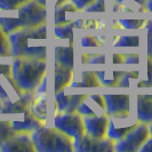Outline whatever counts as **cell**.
I'll return each instance as SVG.
<instances>
[{
	"instance_id": "1f68e13d",
	"label": "cell",
	"mask_w": 152,
	"mask_h": 152,
	"mask_svg": "<svg viewBox=\"0 0 152 152\" xmlns=\"http://www.w3.org/2000/svg\"><path fill=\"white\" fill-rule=\"evenodd\" d=\"M0 57H12L8 34L2 30L1 26H0Z\"/></svg>"
},
{
	"instance_id": "ba28073f",
	"label": "cell",
	"mask_w": 152,
	"mask_h": 152,
	"mask_svg": "<svg viewBox=\"0 0 152 152\" xmlns=\"http://www.w3.org/2000/svg\"><path fill=\"white\" fill-rule=\"evenodd\" d=\"M137 122L138 120L136 115H132L130 112L110 115L107 124V137L115 142L122 138L130 129H133L137 125Z\"/></svg>"
},
{
	"instance_id": "8d00e7d4",
	"label": "cell",
	"mask_w": 152,
	"mask_h": 152,
	"mask_svg": "<svg viewBox=\"0 0 152 152\" xmlns=\"http://www.w3.org/2000/svg\"><path fill=\"white\" fill-rule=\"evenodd\" d=\"M124 56H125L124 64H127V65H137V64H140V54L138 53L126 54Z\"/></svg>"
},
{
	"instance_id": "d4e9b609",
	"label": "cell",
	"mask_w": 152,
	"mask_h": 152,
	"mask_svg": "<svg viewBox=\"0 0 152 152\" xmlns=\"http://www.w3.org/2000/svg\"><path fill=\"white\" fill-rule=\"evenodd\" d=\"M75 23L73 21L68 23H63V24H57L54 28V37L56 39H72L73 38V32H75Z\"/></svg>"
},
{
	"instance_id": "ab89813d",
	"label": "cell",
	"mask_w": 152,
	"mask_h": 152,
	"mask_svg": "<svg viewBox=\"0 0 152 152\" xmlns=\"http://www.w3.org/2000/svg\"><path fill=\"white\" fill-rule=\"evenodd\" d=\"M138 152H152V136H149L140 148Z\"/></svg>"
},
{
	"instance_id": "ac0fdd59",
	"label": "cell",
	"mask_w": 152,
	"mask_h": 152,
	"mask_svg": "<svg viewBox=\"0 0 152 152\" xmlns=\"http://www.w3.org/2000/svg\"><path fill=\"white\" fill-rule=\"evenodd\" d=\"M54 63L64 68L73 69L75 66V53L73 45L56 46L54 49Z\"/></svg>"
},
{
	"instance_id": "7402d4cb",
	"label": "cell",
	"mask_w": 152,
	"mask_h": 152,
	"mask_svg": "<svg viewBox=\"0 0 152 152\" xmlns=\"http://www.w3.org/2000/svg\"><path fill=\"white\" fill-rule=\"evenodd\" d=\"M120 5V12L124 13H145L146 0H115Z\"/></svg>"
},
{
	"instance_id": "5bb4252c",
	"label": "cell",
	"mask_w": 152,
	"mask_h": 152,
	"mask_svg": "<svg viewBox=\"0 0 152 152\" xmlns=\"http://www.w3.org/2000/svg\"><path fill=\"white\" fill-rule=\"evenodd\" d=\"M22 115V119H14V120H10V125H12V128L15 133H32L33 130H36L37 128H39L40 126L45 125V122H42L41 120L37 119L33 114L31 113L28 110H25L24 112L21 113Z\"/></svg>"
},
{
	"instance_id": "4dcf8cb0",
	"label": "cell",
	"mask_w": 152,
	"mask_h": 152,
	"mask_svg": "<svg viewBox=\"0 0 152 152\" xmlns=\"http://www.w3.org/2000/svg\"><path fill=\"white\" fill-rule=\"evenodd\" d=\"M14 134L15 132L12 128L10 120H0V146Z\"/></svg>"
},
{
	"instance_id": "484cf974",
	"label": "cell",
	"mask_w": 152,
	"mask_h": 152,
	"mask_svg": "<svg viewBox=\"0 0 152 152\" xmlns=\"http://www.w3.org/2000/svg\"><path fill=\"white\" fill-rule=\"evenodd\" d=\"M75 28L76 29H88V30H95V29H105L107 28V22L105 21H97V20H84V18H78L73 20Z\"/></svg>"
},
{
	"instance_id": "d6986e66",
	"label": "cell",
	"mask_w": 152,
	"mask_h": 152,
	"mask_svg": "<svg viewBox=\"0 0 152 152\" xmlns=\"http://www.w3.org/2000/svg\"><path fill=\"white\" fill-rule=\"evenodd\" d=\"M102 87L99 84V80L97 76L95 75V71L84 70L80 72V80H73L70 83L69 88L70 89H76V88H99Z\"/></svg>"
},
{
	"instance_id": "b9f144b4",
	"label": "cell",
	"mask_w": 152,
	"mask_h": 152,
	"mask_svg": "<svg viewBox=\"0 0 152 152\" xmlns=\"http://www.w3.org/2000/svg\"><path fill=\"white\" fill-rule=\"evenodd\" d=\"M36 1L39 2L40 5H42V6H47V0H36ZM54 1H55V7H56V6H60L63 2H65L66 0H54Z\"/></svg>"
},
{
	"instance_id": "30bf717a",
	"label": "cell",
	"mask_w": 152,
	"mask_h": 152,
	"mask_svg": "<svg viewBox=\"0 0 152 152\" xmlns=\"http://www.w3.org/2000/svg\"><path fill=\"white\" fill-rule=\"evenodd\" d=\"M103 99L109 117L130 112L129 94H103Z\"/></svg>"
},
{
	"instance_id": "8fae6325",
	"label": "cell",
	"mask_w": 152,
	"mask_h": 152,
	"mask_svg": "<svg viewBox=\"0 0 152 152\" xmlns=\"http://www.w3.org/2000/svg\"><path fill=\"white\" fill-rule=\"evenodd\" d=\"M77 112L83 117L86 115H101L107 114L105 111V103L103 95L101 94H87L85 99L81 101Z\"/></svg>"
},
{
	"instance_id": "d590c367",
	"label": "cell",
	"mask_w": 152,
	"mask_h": 152,
	"mask_svg": "<svg viewBox=\"0 0 152 152\" xmlns=\"http://www.w3.org/2000/svg\"><path fill=\"white\" fill-rule=\"evenodd\" d=\"M107 10L105 0H94L88 7L85 8L84 13H105Z\"/></svg>"
},
{
	"instance_id": "e575fe53",
	"label": "cell",
	"mask_w": 152,
	"mask_h": 152,
	"mask_svg": "<svg viewBox=\"0 0 152 152\" xmlns=\"http://www.w3.org/2000/svg\"><path fill=\"white\" fill-rule=\"evenodd\" d=\"M143 29L146 31V56L152 58V20H146Z\"/></svg>"
},
{
	"instance_id": "d6a6232c",
	"label": "cell",
	"mask_w": 152,
	"mask_h": 152,
	"mask_svg": "<svg viewBox=\"0 0 152 152\" xmlns=\"http://www.w3.org/2000/svg\"><path fill=\"white\" fill-rule=\"evenodd\" d=\"M137 88H150L152 87V58L148 57L146 60V79L138 80L136 84Z\"/></svg>"
},
{
	"instance_id": "52a82bcc",
	"label": "cell",
	"mask_w": 152,
	"mask_h": 152,
	"mask_svg": "<svg viewBox=\"0 0 152 152\" xmlns=\"http://www.w3.org/2000/svg\"><path fill=\"white\" fill-rule=\"evenodd\" d=\"M72 144L75 152H113L114 142L107 137L96 138L84 133L80 136L75 137Z\"/></svg>"
},
{
	"instance_id": "4fadbf2b",
	"label": "cell",
	"mask_w": 152,
	"mask_h": 152,
	"mask_svg": "<svg viewBox=\"0 0 152 152\" xmlns=\"http://www.w3.org/2000/svg\"><path fill=\"white\" fill-rule=\"evenodd\" d=\"M23 93L10 75H0V101L4 103L15 102L22 97Z\"/></svg>"
},
{
	"instance_id": "9a60e30c",
	"label": "cell",
	"mask_w": 152,
	"mask_h": 152,
	"mask_svg": "<svg viewBox=\"0 0 152 152\" xmlns=\"http://www.w3.org/2000/svg\"><path fill=\"white\" fill-rule=\"evenodd\" d=\"M136 118L138 122H144L146 125L152 122V99L148 93L137 94Z\"/></svg>"
},
{
	"instance_id": "f546056e",
	"label": "cell",
	"mask_w": 152,
	"mask_h": 152,
	"mask_svg": "<svg viewBox=\"0 0 152 152\" xmlns=\"http://www.w3.org/2000/svg\"><path fill=\"white\" fill-rule=\"evenodd\" d=\"M105 44V40L103 37L96 36H84L80 39V46L83 48H99Z\"/></svg>"
},
{
	"instance_id": "83f0119b",
	"label": "cell",
	"mask_w": 152,
	"mask_h": 152,
	"mask_svg": "<svg viewBox=\"0 0 152 152\" xmlns=\"http://www.w3.org/2000/svg\"><path fill=\"white\" fill-rule=\"evenodd\" d=\"M140 80V72L137 70L134 71H125L122 73V76L119 79L118 86L119 88H130L132 87V81L136 83Z\"/></svg>"
},
{
	"instance_id": "ee69618b",
	"label": "cell",
	"mask_w": 152,
	"mask_h": 152,
	"mask_svg": "<svg viewBox=\"0 0 152 152\" xmlns=\"http://www.w3.org/2000/svg\"><path fill=\"white\" fill-rule=\"evenodd\" d=\"M148 127H149V133H150V136H152V122L148 125Z\"/></svg>"
},
{
	"instance_id": "7bdbcfd3",
	"label": "cell",
	"mask_w": 152,
	"mask_h": 152,
	"mask_svg": "<svg viewBox=\"0 0 152 152\" xmlns=\"http://www.w3.org/2000/svg\"><path fill=\"white\" fill-rule=\"evenodd\" d=\"M144 7H145V13L152 14V0H146Z\"/></svg>"
},
{
	"instance_id": "5b68a950",
	"label": "cell",
	"mask_w": 152,
	"mask_h": 152,
	"mask_svg": "<svg viewBox=\"0 0 152 152\" xmlns=\"http://www.w3.org/2000/svg\"><path fill=\"white\" fill-rule=\"evenodd\" d=\"M150 136L149 127L144 122H137V125L130 129L125 136L115 141L113 151L115 152H138L140 148Z\"/></svg>"
},
{
	"instance_id": "bcb514c9",
	"label": "cell",
	"mask_w": 152,
	"mask_h": 152,
	"mask_svg": "<svg viewBox=\"0 0 152 152\" xmlns=\"http://www.w3.org/2000/svg\"><path fill=\"white\" fill-rule=\"evenodd\" d=\"M148 89H149V93H148V94H149V96H150V97H151L152 99V87H150V88H148Z\"/></svg>"
},
{
	"instance_id": "7c38bea8",
	"label": "cell",
	"mask_w": 152,
	"mask_h": 152,
	"mask_svg": "<svg viewBox=\"0 0 152 152\" xmlns=\"http://www.w3.org/2000/svg\"><path fill=\"white\" fill-rule=\"evenodd\" d=\"M107 124H109V115L107 114L84 117L85 133L96 138L107 137Z\"/></svg>"
},
{
	"instance_id": "603a6c76",
	"label": "cell",
	"mask_w": 152,
	"mask_h": 152,
	"mask_svg": "<svg viewBox=\"0 0 152 152\" xmlns=\"http://www.w3.org/2000/svg\"><path fill=\"white\" fill-rule=\"evenodd\" d=\"M68 87V86H66ZM66 87L55 93V114L68 112L69 104H70V94H66Z\"/></svg>"
},
{
	"instance_id": "60d3db41",
	"label": "cell",
	"mask_w": 152,
	"mask_h": 152,
	"mask_svg": "<svg viewBox=\"0 0 152 152\" xmlns=\"http://www.w3.org/2000/svg\"><path fill=\"white\" fill-rule=\"evenodd\" d=\"M6 73L12 76V64H1L0 63V75Z\"/></svg>"
},
{
	"instance_id": "4316f807",
	"label": "cell",
	"mask_w": 152,
	"mask_h": 152,
	"mask_svg": "<svg viewBox=\"0 0 152 152\" xmlns=\"http://www.w3.org/2000/svg\"><path fill=\"white\" fill-rule=\"evenodd\" d=\"M107 63V54H83L81 55V64L86 65H103Z\"/></svg>"
},
{
	"instance_id": "ffe728a7",
	"label": "cell",
	"mask_w": 152,
	"mask_h": 152,
	"mask_svg": "<svg viewBox=\"0 0 152 152\" xmlns=\"http://www.w3.org/2000/svg\"><path fill=\"white\" fill-rule=\"evenodd\" d=\"M125 71L120 70H99L95 71V75L97 76V79L99 80V84L102 87H107V88H114L118 86L119 79L122 76Z\"/></svg>"
},
{
	"instance_id": "f1b7e54d",
	"label": "cell",
	"mask_w": 152,
	"mask_h": 152,
	"mask_svg": "<svg viewBox=\"0 0 152 152\" xmlns=\"http://www.w3.org/2000/svg\"><path fill=\"white\" fill-rule=\"evenodd\" d=\"M146 20L141 18V20H133V18H119L117 20V23L119 24L120 29H126V30H138L144 26Z\"/></svg>"
},
{
	"instance_id": "8992f818",
	"label": "cell",
	"mask_w": 152,
	"mask_h": 152,
	"mask_svg": "<svg viewBox=\"0 0 152 152\" xmlns=\"http://www.w3.org/2000/svg\"><path fill=\"white\" fill-rule=\"evenodd\" d=\"M54 127L72 140L85 133L84 117L78 112H62L54 115Z\"/></svg>"
},
{
	"instance_id": "cb8c5ba5",
	"label": "cell",
	"mask_w": 152,
	"mask_h": 152,
	"mask_svg": "<svg viewBox=\"0 0 152 152\" xmlns=\"http://www.w3.org/2000/svg\"><path fill=\"white\" fill-rule=\"evenodd\" d=\"M140 36H119L113 40L112 46L114 48H136L140 47Z\"/></svg>"
},
{
	"instance_id": "44dd1931",
	"label": "cell",
	"mask_w": 152,
	"mask_h": 152,
	"mask_svg": "<svg viewBox=\"0 0 152 152\" xmlns=\"http://www.w3.org/2000/svg\"><path fill=\"white\" fill-rule=\"evenodd\" d=\"M75 13H79V12L73 6V4L71 1H69V0L61 4L60 6H56L55 7V15H54V23H55V25L71 22V20L68 18V14H75Z\"/></svg>"
},
{
	"instance_id": "9c48e42d",
	"label": "cell",
	"mask_w": 152,
	"mask_h": 152,
	"mask_svg": "<svg viewBox=\"0 0 152 152\" xmlns=\"http://www.w3.org/2000/svg\"><path fill=\"white\" fill-rule=\"evenodd\" d=\"M2 152H36L30 133H15L0 146Z\"/></svg>"
},
{
	"instance_id": "74e56055",
	"label": "cell",
	"mask_w": 152,
	"mask_h": 152,
	"mask_svg": "<svg viewBox=\"0 0 152 152\" xmlns=\"http://www.w3.org/2000/svg\"><path fill=\"white\" fill-rule=\"evenodd\" d=\"M73 4V6L78 9V12H84L85 8H87L94 0H69Z\"/></svg>"
},
{
	"instance_id": "f35d334b",
	"label": "cell",
	"mask_w": 152,
	"mask_h": 152,
	"mask_svg": "<svg viewBox=\"0 0 152 152\" xmlns=\"http://www.w3.org/2000/svg\"><path fill=\"white\" fill-rule=\"evenodd\" d=\"M107 58H109V56H107ZM109 61H111L110 63H111L112 65H119V64H124V62H125V56H124L122 54L112 53L111 55H110Z\"/></svg>"
},
{
	"instance_id": "277c9868",
	"label": "cell",
	"mask_w": 152,
	"mask_h": 152,
	"mask_svg": "<svg viewBox=\"0 0 152 152\" xmlns=\"http://www.w3.org/2000/svg\"><path fill=\"white\" fill-rule=\"evenodd\" d=\"M36 152H72V138L55 127L45 125L30 133Z\"/></svg>"
},
{
	"instance_id": "6da1fadb",
	"label": "cell",
	"mask_w": 152,
	"mask_h": 152,
	"mask_svg": "<svg viewBox=\"0 0 152 152\" xmlns=\"http://www.w3.org/2000/svg\"><path fill=\"white\" fill-rule=\"evenodd\" d=\"M10 44L12 57H31L39 60H47L48 48L47 25H39L36 28H23L8 34Z\"/></svg>"
},
{
	"instance_id": "2e32d148",
	"label": "cell",
	"mask_w": 152,
	"mask_h": 152,
	"mask_svg": "<svg viewBox=\"0 0 152 152\" xmlns=\"http://www.w3.org/2000/svg\"><path fill=\"white\" fill-rule=\"evenodd\" d=\"M47 93H36L29 104V111L37 119L46 122L47 120Z\"/></svg>"
},
{
	"instance_id": "f6af8a7d",
	"label": "cell",
	"mask_w": 152,
	"mask_h": 152,
	"mask_svg": "<svg viewBox=\"0 0 152 152\" xmlns=\"http://www.w3.org/2000/svg\"><path fill=\"white\" fill-rule=\"evenodd\" d=\"M2 107H4V102L0 101V114H1V111H2Z\"/></svg>"
},
{
	"instance_id": "7a4b0ae2",
	"label": "cell",
	"mask_w": 152,
	"mask_h": 152,
	"mask_svg": "<svg viewBox=\"0 0 152 152\" xmlns=\"http://www.w3.org/2000/svg\"><path fill=\"white\" fill-rule=\"evenodd\" d=\"M12 78L23 91H34L47 75V60L12 57Z\"/></svg>"
},
{
	"instance_id": "836d02e7",
	"label": "cell",
	"mask_w": 152,
	"mask_h": 152,
	"mask_svg": "<svg viewBox=\"0 0 152 152\" xmlns=\"http://www.w3.org/2000/svg\"><path fill=\"white\" fill-rule=\"evenodd\" d=\"M30 0H0V10L2 12H10L16 10L17 8L23 6Z\"/></svg>"
},
{
	"instance_id": "3957f363",
	"label": "cell",
	"mask_w": 152,
	"mask_h": 152,
	"mask_svg": "<svg viewBox=\"0 0 152 152\" xmlns=\"http://www.w3.org/2000/svg\"><path fill=\"white\" fill-rule=\"evenodd\" d=\"M16 17H0V26L7 34L23 28H36L47 23V7L30 0L16 9Z\"/></svg>"
},
{
	"instance_id": "e0dca14e",
	"label": "cell",
	"mask_w": 152,
	"mask_h": 152,
	"mask_svg": "<svg viewBox=\"0 0 152 152\" xmlns=\"http://www.w3.org/2000/svg\"><path fill=\"white\" fill-rule=\"evenodd\" d=\"M75 78L73 69L64 68L54 63V91H61L70 85Z\"/></svg>"
}]
</instances>
